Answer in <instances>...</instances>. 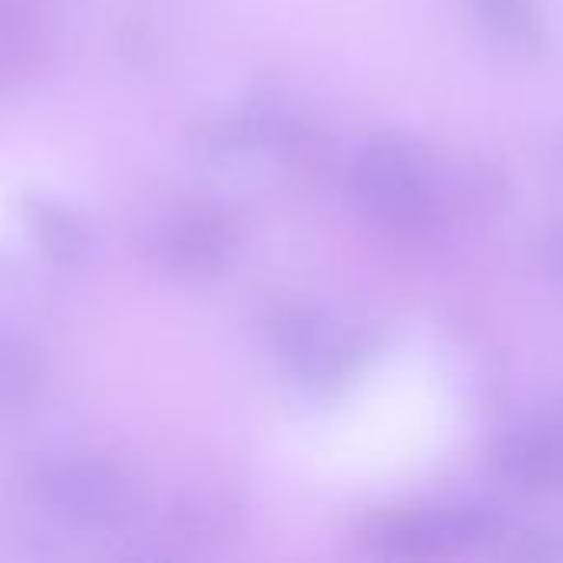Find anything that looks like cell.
I'll return each mask as SVG.
<instances>
[{
  "label": "cell",
  "mask_w": 563,
  "mask_h": 563,
  "mask_svg": "<svg viewBox=\"0 0 563 563\" xmlns=\"http://www.w3.org/2000/svg\"><path fill=\"white\" fill-rule=\"evenodd\" d=\"M478 33L511 59H538L548 49V23L538 0H468Z\"/></svg>",
  "instance_id": "ba28073f"
},
{
  "label": "cell",
  "mask_w": 563,
  "mask_h": 563,
  "mask_svg": "<svg viewBox=\"0 0 563 563\" xmlns=\"http://www.w3.org/2000/svg\"><path fill=\"white\" fill-rule=\"evenodd\" d=\"M508 528L511 525L501 505L472 498L373 515L366 518L360 538L373 554L389 561H442L498 548Z\"/></svg>",
  "instance_id": "3957f363"
},
{
  "label": "cell",
  "mask_w": 563,
  "mask_h": 563,
  "mask_svg": "<svg viewBox=\"0 0 563 563\" xmlns=\"http://www.w3.org/2000/svg\"><path fill=\"white\" fill-rule=\"evenodd\" d=\"M541 254H544V264H548V271L558 277L563 284V218L548 231V238H544V247H541Z\"/></svg>",
  "instance_id": "8fae6325"
},
{
  "label": "cell",
  "mask_w": 563,
  "mask_h": 563,
  "mask_svg": "<svg viewBox=\"0 0 563 563\" xmlns=\"http://www.w3.org/2000/svg\"><path fill=\"white\" fill-rule=\"evenodd\" d=\"M46 383V360L40 343L16 330L3 327L0 336V406L7 412H23L30 409Z\"/></svg>",
  "instance_id": "9c48e42d"
},
{
  "label": "cell",
  "mask_w": 563,
  "mask_h": 563,
  "mask_svg": "<svg viewBox=\"0 0 563 563\" xmlns=\"http://www.w3.org/2000/svg\"><path fill=\"white\" fill-rule=\"evenodd\" d=\"M244 251L238 218L208 201H191L165 211L145 234V254L165 277L175 280H218Z\"/></svg>",
  "instance_id": "5b68a950"
},
{
  "label": "cell",
  "mask_w": 563,
  "mask_h": 563,
  "mask_svg": "<svg viewBox=\"0 0 563 563\" xmlns=\"http://www.w3.org/2000/svg\"><path fill=\"white\" fill-rule=\"evenodd\" d=\"M346 181L363 221L396 241L439 244L462 224L452 168L416 135L379 132L366 139L350 162Z\"/></svg>",
  "instance_id": "6da1fadb"
},
{
  "label": "cell",
  "mask_w": 563,
  "mask_h": 563,
  "mask_svg": "<svg viewBox=\"0 0 563 563\" xmlns=\"http://www.w3.org/2000/svg\"><path fill=\"white\" fill-rule=\"evenodd\" d=\"M30 495L69 528L119 531L142 511V488L129 468L99 452H56L30 468Z\"/></svg>",
  "instance_id": "277c9868"
},
{
  "label": "cell",
  "mask_w": 563,
  "mask_h": 563,
  "mask_svg": "<svg viewBox=\"0 0 563 563\" xmlns=\"http://www.w3.org/2000/svg\"><path fill=\"white\" fill-rule=\"evenodd\" d=\"M498 558L508 561H563V534L551 528H528V531H511L498 541Z\"/></svg>",
  "instance_id": "30bf717a"
},
{
  "label": "cell",
  "mask_w": 563,
  "mask_h": 563,
  "mask_svg": "<svg viewBox=\"0 0 563 563\" xmlns=\"http://www.w3.org/2000/svg\"><path fill=\"white\" fill-rule=\"evenodd\" d=\"M498 475L528 495L563 492V419H521L495 442Z\"/></svg>",
  "instance_id": "8992f818"
},
{
  "label": "cell",
  "mask_w": 563,
  "mask_h": 563,
  "mask_svg": "<svg viewBox=\"0 0 563 563\" xmlns=\"http://www.w3.org/2000/svg\"><path fill=\"white\" fill-rule=\"evenodd\" d=\"M271 340L284 376L320 399L343 393L376 353V333L363 320L323 303L287 307L274 320Z\"/></svg>",
  "instance_id": "7a4b0ae2"
},
{
  "label": "cell",
  "mask_w": 563,
  "mask_h": 563,
  "mask_svg": "<svg viewBox=\"0 0 563 563\" xmlns=\"http://www.w3.org/2000/svg\"><path fill=\"white\" fill-rule=\"evenodd\" d=\"M26 231L36 251L56 267L76 271L96 257V231L89 218L63 198L33 195L26 201Z\"/></svg>",
  "instance_id": "52a82bcc"
}]
</instances>
